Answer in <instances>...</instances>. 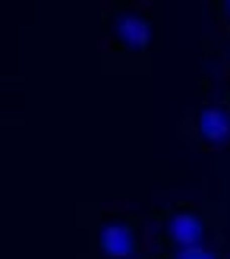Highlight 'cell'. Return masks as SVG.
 <instances>
[{"label": "cell", "mask_w": 230, "mask_h": 259, "mask_svg": "<svg viewBox=\"0 0 230 259\" xmlns=\"http://www.w3.org/2000/svg\"><path fill=\"white\" fill-rule=\"evenodd\" d=\"M218 13H224V16L230 19V0H224V4H218Z\"/></svg>", "instance_id": "cell-6"}, {"label": "cell", "mask_w": 230, "mask_h": 259, "mask_svg": "<svg viewBox=\"0 0 230 259\" xmlns=\"http://www.w3.org/2000/svg\"><path fill=\"white\" fill-rule=\"evenodd\" d=\"M142 225H145V215H133V212L101 218L95 231L98 256L101 259H145Z\"/></svg>", "instance_id": "cell-3"}, {"label": "cell", "mask_w": 230, "mask_h": 259, "mask_svg": "<svg viewBox=\"0 0 230 259\" xmlns=\"http://www.w3.org/2000/svg\"><path fill=\"white\" fill-rule=\"evenodd\" d=\"M107 41L110 54L120 60H145L155 41V19L148 10L133 4H117L107 13Z\"/></svg>", "instance_id": "cell-1"}, {"label": "cell", "mask_w": 230, "mask_h": 259, "mask_svg": "<svg viewBox=\"0 0 230 259\" xmlns=\"http://www.w3.org/2000/svg\"><path fill=\"white\" fill-rule=\"evenodd\" d=\"M193 136L199 146H208V149L230 146V105L227 101H211V105L199 108Z\"/></svg>", "instance_id": "cell-4"}, {"label": "cell", "mask_w": 230, "mask_h": 259, "mask_svg": "<svg viewBox=\"0 0 230 259\" xmlns=\"http://www.w3.org/2000/svg\"><path fill=\"white\" fill-rule=\"evenodd\" d=\"M224 54H227V60H230V32H227V38H224Z\"/></svg>", "instance_id": "cell-7"}, {"label": "cell", "mask_w": 230, "mask_h": 259, "mask_svg": "<svg viewBox=\"0 0 230 259\" xmlns=\"http://www.w3.org/2000/svg\"><path fill=\"white\" fill-rule=\"evenodd\" d=\"M151 222H155V240L161 253L205 247L208 222L196 205H167V209H158L151 215Z\"/></svg>", "instance_id": "cell-2"}, {"label": "cell", "mask_w": 230, "mask_h": 259, "mask_svg": "<svg viewBox=\"0 0 230 259\" xmlns=\"http://www.w3.org/2000/svg\"><path fill=\"white\" fill-rule=\"evenodd\" d=\"M221 101H227V105H230V85L224 89V98H221Z\"/></svg>", "instance_id": "cell-8"}, {"label": "cell", "mask_w": 230, "mask_h": 259, "mask_svg": "<svg viewBox=\"0 0 230 259\" xmlns=\"http://www.w3.org/2000/svg\"><path fill=\"white\" fill-rule=\"evenodd\" d=\"M164 259H230L224 250H208V247H189V250H174L164 253Z\"/></svg>", "instance_id": "cell-5"}]
</instances>
